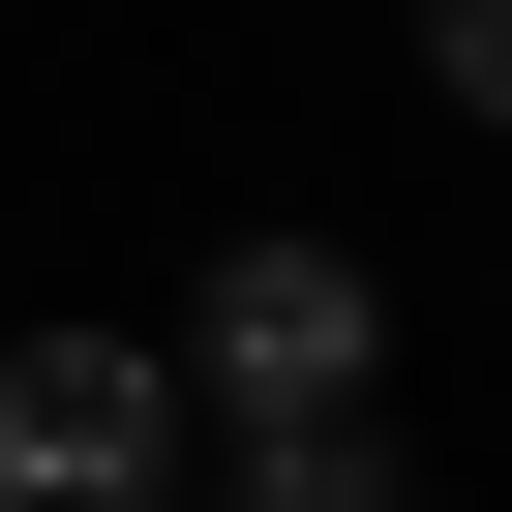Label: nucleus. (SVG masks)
<instances>
[{
	"label": "nucleus",
	"mask_w": 512,
	"mask_h": 512,
	"mask_svg": "<svg viewBox=\"0 0 512 512\" xmlns=\"http://www.w3.org/2000/svg\"><path fill=\"white\" fill-rule=\"evenodd\" d=\"M151 362H181V392H241V422H362L392 302H362V241H211V302H181Z\"/></svg>",
	"instance_id": "f257e3e1"
},
{
	"label": "nucleus",
	"mask_w": 512,
	"mask_h": 512,
	"mask_svg": "<svg viewBox=\"0 0 512 512\" xmlns=\"http://www.w3.org/2000/svg\"><path fill=\"white\" fill-rule=\"evenodd\" d=\"M0 512H181V362L151 332H0Z\"/></svg>",
	"instance_id": "f03ea898"
},
{
	"label": "nucleus",
	"mask_w": 512,
	"mask_h": 512,
	"mask_svg": "<svg viewBox=\"0 0 512 512\" xmlns=\"http://www.w3.org/2000/svg\"><path fill=\"white\" fill-rule=\"evenodd\" d=\"M211 512H422V482H392V422H241Z\"/></svg>",
	"instance_id": "7ed1b4c3"
},
{
	"label": "nucleus",
	"mask_w": 512,
	"mask_h": 512,
	"mask_svg": "<svg viewBox=\"0 0 512 512\" xmlns=\"http://www.w3.org/2000/svg\"><path fill=\"white\" fill-rule=\"evenodd\" d=\"M422 91H452V121H512V0H422Z\"/></svg>",
	"instance_id": "20e7f679"
}]
</instances>
